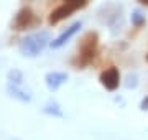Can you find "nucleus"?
Here are the masks:
<instances>
[{
    "label": "nucleus",
    "instance_id": "f257e3e1",
    "mask_svg": "<svg viewBox=\"0 0 148 140\" xmlns=\"http://www.w3.org/2000/svg\"><path fill=\"white\" fill-rule=\"evenodd\" d=\"M97 43H99V36H97L95 32H87L84 36L81 38L79 46H77V49H79V61H77V65L81 68L89 65L90 61L94 59L95 51H97Z\"/></svg>",
    "mask_w": 148,
    "mask_h": 140
},
{
    "label": "nucleus",
    "instance_id": "f03ea898",
    "mask_svg": "<svg viewBox=\"0 0 148 140\" xmlns=\"http://www.w3.org/2000/svg\"><path fill=\"white\" fill-rule=\"evenodd\" d=\"M48 41H49V36H48L46 32L30 35V36H27L20 43V51L25 54V56H36V54L46 46Z\"/></svg>",
    "mask_w": 148,
    "mask_h": 140
},
{
    "label": "nucleus",
    "instance_id": "7ed1b4c3",
    "mask_svg": "<svg viewBox=\"0 0 148 140\" xmlns=\"http://www.w3.org/2000/svg\"><path fill=\"white\" fill-rule=\"evenodd\" d=\"M38 23H40V20L35 16V13L32 12V8L25 7V8H21V10L16 13L15 22H13V28L18 30V32H21V30H27V28L35 27V25H38Z\"/></svg>",
    "mask_w": 148,
    "mask_h": 140
},
{
    "label": "nucleus",
    "instance_id": "20e7f679",
    "mask_svg": "<svg viewBox=\"0 0 148 140\" xmlns=\"http://www.w3.org/2000/svg\"><path fill=\"white\" fill-rule=\"evenodd\" d=\"M99 81L104 87H106L107 91H115L119 84H120V73L117 68H109V69L102 71L101 76H99Z\"/></svg>",
    "mask_w": 148,
    "mask_h": 140
},
{
    "label": "nucleus",
    "instance_id": "39448f33",
    "mask_svg": "<svg viewBox=\"0 0 148 140\" xmlns=\"http://www.w3.org/2000/svg\"><path fill=\"white\" fill-rule=\"evenodd\" d=\"M74 7H71L69 3H63V5H59L58 8H54L51 13H49V16H48V23L49 25H58L61 20H64V18H68L69 15H73Z\"/></svg>",
    "mask_w": 148,
    "mask_h": 140
},
{
    "label": "nucleus",
    "instance_id": "423d86ee",
    "mask_svg": "<svg viewBox=\"0 0 148 140\" xmlns=\"http://www.w3.org/2000/svg\"><path fill=\"white\" fill-rule=\"evenodd\" d=\"M79 28H81V22H76L74 25H71V27H69L64 33H61L54 41H51V48H59V46H63L64 43H68L69 40H71V36L76 35V32H77Z\"/></svg>",
    "mask_w": 148,
    "mask_h": 140
},
{
    "label": "nucleus",
    "instance_id": "0eeeda50",
    "mask_svg": "<svg viewBox=\"0 0 148 140\" xmlns=\"http://www.w3.org/2000/svg\"><path fill=\"white\" fill-rule=\"evenodd\" d=\"M45 79H46V86L51 91H56L63 82L68 81V74L66 73H48Z\"/></svg>",
    "mask_w": 148,
    "mask_h": 140
},
{
    "label": "nucleus",
    "instance_id": "6e6552de",
    "mask_svg": "<svg viewBox=\"0 0 148 140\" xmlns=\"http://www.w3.org/2000/svg\"><path fill=\"white\" fill-rule=\"evenodd\" d=\"M64 3H69L71 7H74V10H79V8H84L87 5L89 0H63Z\"/></svg>",
    "mask_w": 148,
    "mask_h": 140
},
{
    "label": "nucleus",
    "instance_id": "1a4fd4ad",
    "mask_svg": "<svg viewBox=\"0 0 148 140\" xmlns=\"http://www.w3.org/2000/svg\"><path fill=\"white\" fill-rule=\"evenodd\" d=\"M132 22H133V25L142 27V25H145V18L142 16V13H140V12H135V13L132 15Z\"/></svg>",
    "mask_w": 148,
    "mask_h": 140
},
{
    "label": "nucleus",
    "instance_id": "9d476101",
    "mask_svg": "<svg viewBox=\"0 0 148 140\" xmlns=\"http://www.w3.org/2000/svg\"><path fill=\"white\" fill-rule=\"evenodd\" d=\"M140 107H142L143 110H147V109H148V96H147V97H145V99L142 101V104H140Z\"/></svg>",
    "mask_w": 148,
    "mask_h": 140
},
{
    "label": "nucleus",
    "instance_id": "9b49d317",
    "mask_svg": "<svg viewBox=\"0 0 148 140\" xmlns=\"http://www.w3.org/2000/svg\"><path fill=\"white\" fill-rule=\"evenodd\" d=\"M140 3H142V5H147V7H148V0H140Z\"/></svg>",
    "mask_w": 148,
    "mask_h": 140
},
{
    "label": "nucleus",
    "instance_id": "f8f14e48",
    "mask_svg": "<svg viewBox=\"0 0 148 140\" xmlns=\"http://www.w3.org/2000/svg\"><path fill=\"white\" fill-rule=\"evenodd\" d=\"M147 61H148V54H147Z\"/></svg>",
    "mask_w": 148,
    "mask_h": 140
}]
</instances>
